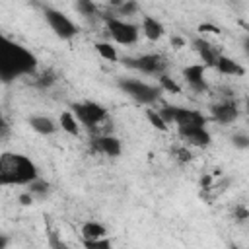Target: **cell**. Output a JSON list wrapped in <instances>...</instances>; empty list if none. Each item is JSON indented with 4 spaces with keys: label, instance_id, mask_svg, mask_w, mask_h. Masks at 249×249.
Instances as JSON below:
<instances>
[{
    "label": "cell",
    "instance_id": "1",
    "mask_svg": "<svg viewBox=\"0 0 249 249\" xmlns=\"http://www.w3.org/2000/svg\"><path fill=\"white\" fill-rule=\"evenodd\" d=\"M39 177L37 165L23 154L4 152L0 154V187H25Z\"/></svg>",
    "mask_w": 249,
    "mask_h": 249
},
{
    "label": "cell",
    "instance_id": "2",
    "mask_svg": "<svg viewBox=\"0 0 249 249\" xmlns=\"http://www.w3.org/2000/svg\"><path fill=\"white\" fill-rule=\"evenodd\" d=\"M35 66L33 54H29L23 47L8 41L0 35V76L2 80H14L16 76L31 72Z\"/></svg>",
    "mask_w": 249,
    "mask_h": 249
},
{
    "label": "cell",
    "instance_id": "3",
    "mask_svg": "<svg viewBox=\"0 0 249 249\" xmlns=\"http://www.w3.org/2000/svg\"><path fill=\"white\" fill-rule=\"evenodd\" d=\"M72 113L76 115L78 123L88 130H93L95 134L111 132V117L103 105L95 101H80L72 105Z\"/></svg>",
    "mask_w": 249,
    "mask_h": 249
},
{
    "label": "cell",
    "instance_id": "4",
    "mask_svg": "<svg viewBox=\"0 0 249 249\" xmlns=\"http://www.w3.org/2000/svg\"><path fill=\"white\" fill-rule=\"evenodd\" d=\"M105 25H107V33L109 37L117 43V45H134L138 43V37H140V29L136 23L121 18V16H111L105 19Z\"/></svg>",
    "mask_w": 249,
    "mask_h": 249
},
{
    "label": "cell",
    "instance_id": "5",
    "mask_svg": "<svg viewBox=\"0 0 249 249\" xmlns=\"http://www.w3.org/2000/svg\"><path fill=\"white\" fill-rule=\"evenodd\" d=\"M119 88L136 103L140 105H154L160 97V88L158 86H150L144 80H136V78H124L119 80Z\"/></svg>",
    "mask_w": 249,
    "mask_h": 249
},
{
    "label": "cell",
    "instance_id": "6",
    "mask_svg": "<svg viewBox=\"0 0 249 249\" xmlns=\"http://www.w3.org/2000/svg\"><path fill=\"white\" fill-rule=\"evenodd\" d=\"M124 64L128 68H134V70L146 74V76H160L167 68L165 58L158 53H144V54H138L134 58H124Z\"/></svg>",
    "mask_w": 249,
    "mask_h": 249
},
{
    "label": "cell",
    "instance_id": "7",
    "mask_svg": "<svg viewBox=\"0 0 249 249\" xmlns=\"http://www.w3.org/2000/svg\"><path fill=\"white\" fill-rule=\"evenodd\" d=\"M45 19L49 23V27L60 37V39H72L78 33V25L60 10L54 8H47L45 10Z\"/></svg>",
    "mask_w": 249,
    "mask_h": 249
},
{
    "label": "cell",
    "instance_id": "8",
    "mask_svg": "<svg viewBox=\"0 0 249 249\" xmlns=\"http://www.w3.org/2000/svg\"><path fill=\"white\" fill-rule=\"evenodd\" d=\"M206 117L196 111V109H189V107H177L173 105V124L177 126V130H189V128H196V126H206Z\"/></svg>",
    "mask_w": 249,
    "mask_h": 249
},
{
    "label": "cell",
    "instance_id": "9",
    "mask_svg": "<svg viewBox=\"0 0 249 249\" xmlns=\"http://www.w3.org/2000/svg\"><path fill=\"white\" fill-rule=\"evenodd\" d=\"M237 115H239L237 103H235L233 99H230V97H226V99H222V101H218V103H214V105L210 107V117H212V121H216V123H220V124H230V123H233V121L237 119Z\"/></svg>",
    "mask_w": 249,
    "mask_h": 249
},
{
    "label": "cell",
    "instance_id": "10",
    "mask_svg": "<svg viewBox=\"0 0 249 249\" xmlns=\"http://www.w3.org/2000/svg\"><path fill=\"white\" fill-rule=\"evenodd\" d=\"M204 74H206V66H204L202 62H195V64L185 66V70H183V80L187 82V86H189L193 91L202 93V91L208 89V84H206Z\"/></svg>",
    "mask_w": 249,
    "mask_h": 249
},
{
    "label": "cell",
    "instance_id": "11",
    "mask_svg": "<svg viewBox=\"0 0 249 249\" xmlns=\"http://www.w3.org/2000/svg\"><path fill=\"white\" fill-rule=\"evenodd\" d=\"M91 146H93L95 152H99L103 156H109V158H117L123 152L121 140L117 136H113L111 132H107V134H95Z\"/></svg>",
    "mask_w": 249,
    "mask_h": 249
},
{
    "label": "cell",
    "instance_id": "12",
    "mask_svg": "<svg viewBox=\"0 0 249 249\" xmlns=\"http://www.w3.org/2000/svg\"><path fill=\"white\" fill-rule=\"evenodd\" d=\"M138 29L140 33L148 39V41H160L163 35H165V27L160 19H156L154 16H140V23H138Z\"/></svg>",
    "mask_w": 249,
    "mask_h": 249
},
{
    "label": "cell",
    "instance_id": "13",
    "mask_svg": "<svg viewBox=\"0 0 249 249\" xmlns=\"http://www.w3.org/2000/svg\"><path fill=\"white\" fill-rule=\"evenodd\" d=\"M193 45H195L196 53L200 54L202 64H204L206 68H214V64H216L218 56L222 54L220 47L212 45V43H210V41H206V39H195V41H193Z\"/></svg>",
    "mask_w": 249,
    "mask_h": 249
},
{
    "label": "cell",
    "instance_id": "14",
    "mask_svg": "<svg viewBox=\"0 0 249 249\" xmlns=\"http://www.w3.org/2000/svg\"><path fill=\"white\" fill-rule=\"evenodd\" d=\"M29 126L37 134H41V136H51V134H54L58 130V123L54 119L47 117V115H33V117H29Z\"/></svg>",
    "mask_w": 249,
    "mask_h": 249
},
{
    "label": "cell",
    "instance_id": "15",
    "mask_svg": "<svg viewBox=\"0 0 249 249\" xmlns=\"http://www.w3.org/2000/svg\"><path fill=\"white\" fill-rule=\"evenodd\" d=\"M214 68L220 72V74H224V76H233V78H239V76H243L245 74V68L237 62V60H233V58H230L228 54H220L218 56V60H216V64H214Z\"/></svg>",
    "mask_w": 249,
    "mask_h": 249
},
{
    "label": "cell",
    "instance_id": "16",
    "mask_svg": "<svg viewBox=\"0 0 249 249\" xmlns=\"http://www.w3.org/2000/svg\"><path fill=\"white\" fill-rule=\"evenodd\" d=\"M80 235L84 241H95L101 237H107V228L97 220H88L80 228Z\"/></svg>",
    "mask_w": 249,
    "mask_h": 249
},
{
    "label": "cell",
    "instance_id": "17",
    "mask_svg": "<svg viewBox=\"0 0 249 249\" xmlns=\"http://www.w3.org/2000/svg\"><path fill=\"white\" fill-rule=\"evenodd\" d=\"M58 128H62L70 136H80V132H82V124L78 123V119H76V115L72 111H62L60 113V117H58Z\"/></svg>",
    "mask_w": 249,
    "mask_h": 249
},
{
    "label": "cell",
    "instance_id": "18",
    "mask_svg": "<svg viewBox=\"0 0 249 249\" xmlns=\"http://www.w3.org/2000/svg\"><path fill=\"white\" fill-rule=\"evenodd\" d=\"M93 47H95L97 54L103 60H107V62H117L119 60V53H117V47L113 43H109V41H97Z\"/></svg>",
    "mask_w": 249,
    "mask_h": 249
},
{
    "label": "cell",
    "instance_id": "19",
    "mask_svg": "<svg viewBox=\"0 0 249 249\" xmlns=\"http://www.w3.org/2000/svg\"><path fill=\"white\" fill-rule=\"evenodd\" d=\"M158 88H160V91H167V93H181V89H183V88H181L173 78H169L165 72L158 76Z\"/></svg>",
    "mask_w": 249,
    "mask_h": 249
},
{
    "label": "cell",
    "instance_id": "20",
    "mask_svg": "<svg viewBox=\"0 0 249 249\" xmlns=\"http://www.w3.org/2000/svg\"><path fill=\"white\" fill-rule=\"evenodd\" d=\"M76 10L84 18H95V16H99V8H97L95 0H76Z\"/></svg>",
    "mask_w": 249,
    "mask_h": 249
},
{
    "label": "cell",
    "instance_id": "21",
    "mask_svg": "<svg viewBox=\"0 0 249 249\" xmlns=\"http://www.w3.org/2000/svg\"><path fill=\"white\" fill-rule=\"evenodd\" d=\"M146 117H148V121H150V124H152L154 128H158V130H161V132H165V130L169 128V124L161 119V115L158 113V109H154V107L146 109Z\"/></svg>",
    "mask_w": 249,
    "mask_h": 249
},
{
    "label": "cell",
    "instance_id": "22",
    "mask_svg": "<svg viewBox=\"0 0 249 249\" xmlns=\"http://www.w3.org/2000/svg\"><path fill=\"white\" fill-rule=\"evenodd\" d=\"M25 187H27V193H31V195H33V198H35V196H45V195L49 193V183H45L41 177L33 179V181H31V183H27Z\"/></svg>",
    "mask_w": 249,
    "mask_h": 249
},
{
    "label": "cell",
    "instance_id": "23",
    "mask_svg": "<svg viewBox=\"0 0 249 249\" xmlns=\"http://www.w3.org/2000/svg\"><path fill=\"white\" fill-rule=\"evenodd\" d=\"M171 154H173V158H175L179 163H189V161L193 160V152L189 150V146H187V144H179V146H173Z\"/></svg>",
    "mask_w": 249,
    "mask_h": 249
},
{
    "label": "cell",
    "instance_id": "24",
    "mask_svg": "<svg viewBox=\"0 0 249 249\" xmlns=\"http://www.w3.org/2000/svg\"><path fill=\"white\" fill-rule=\"evenodd\" d=\"M117 12H119V16L128 18V16H134V14L138 12V6H136V2H134V0H124V2L117 8Z\"/></svg>",
    "mask_w": 249,
    "mask_h": 249
},
{
    "label": "cell",
    "instance_id": "25",
    "mask_svg": "<svg viewBox=\"0 0 249 249\" xmlns=\"http://www.w3.org/2000/svg\"><path fill=\"white\" fill-rule=\"evenodd\" d=\"M231 144H233L235 148H239V150H247V148H249V136L243 134V132L233 134V136H231Z\"/></svg>",
    "mask_w": 249,
    "mask_h": 249
},
{
    "label": "cell",
    "instance_id": "26",
    "mask_svg": "<svg viewBox=\"0 0 249 249\" xmlns=\"http://www.w3.org/2000/svg\"><path fill=\"white\" fill-rule=\"evenodd\" d=\"M53 82H56V78H54V74H53L51 70H47V72L39 74V78H37V84H39L41 88H49Z\"/></svg>",
    "mask_w": 249,
    "mask_h": 249
},
{
    "label": "cell",
    "instance_id": "27",
    "mask_svg": "<svg viewBox=\"0 0 249 249\" xmlns=\"http://www.w3.org/2000/svg\"><path fill=\"white\" fill-rule=\"evenodd\" d=\"M233 218H235L237 222H245V220L249 218V210H247V206H245V204H237V206L233 208Z\"/></svg>",
    "mask_w": 249,
    "mask_h": 249
},
{
    "label": "cell",
    "instance_id": "28",
    "mask_svg": "<svg viewBox=\"0 0 249 249\" xmlns=\"http://www.w3.org/2000/svg\"><path fill=\"white\" fill-rule=\"evenodd\" d=\"M169 43H171L173 49H183V47H187V41H185L183 37H179V35H171Z\"/></svg>",
    "mask_w": 249,
    "mask_h": 249
},
{
    "label": "cell",
    "instance_id": "29",
    "mask_svg": "<svg viewBox=\"0 0 249 249\" xmlns=\"http://www.w3.org/2000/svg\"><path fill=\"white\" fill-rule=\"evenodd\" d=\"M33 200H35V198H33V195H31V193H21V195H19V202H21L23 206L33 204Z\"/></svg>",
    "mask_w": 249,
    "mask_h": 249
},
{
    "label": "cell",
    "instance_id": "30",
    "mask_svg": "<svg viewBox=\"0 0 249 249\" xmlns=\"http://www.w3.org/2000/svg\"><path fill=\"white\" fill-rule=\"evenodd\" d=\"M6 245H8V237H6L4 233H0V249L6 247Z\"/></svg>",
    "mask_w": 249,
    "mask_h": 249
},
{
    "label": "cell",
    "instance_id": "31",
    "mask_svg": "<svg viewBox=\"0 0 249 249\" xmlns=\"http://www.w3.org/2000/svg\"><path fill=\"white\" fill-rule=\"evenodd\" d=\"M123 2H124V0H109V4H111L113 8H119V6L123 4Z\"/></svg>",
    "mask_w": 249,
    "mask_h": 249
}]
</instances>
